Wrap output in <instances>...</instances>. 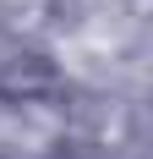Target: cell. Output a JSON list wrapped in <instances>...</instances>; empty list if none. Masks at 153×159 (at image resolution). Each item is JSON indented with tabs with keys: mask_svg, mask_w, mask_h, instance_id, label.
Listing matches in <instances>:
<instances>
[{
	"mask_svg": "<svg viewBox=\"0 0 153 159\" xmlns=\"http://www.w3.org/2000/svg\"><path fill=\"white\" fill-rule=\"evenodd\" d=\"M66 99V77L55 71V61L16 49L11 61H0V104L6 110H28V104H55Z\"/></svg>",
	"mask_w": 153,
	"mask_h": 159,
	"instance_id": "cell-1",
	"label": "cell"
},
{
	"mask_svg": "<svg viewBox=\"0 0 153 159\" xmlns=\"http://www.w3.org/2000/svg\"><path fill=\"white\" fill-rule=\"evenodd\" d=\"M66 132H76V137L88 148H98V154H120V148H131V137H137V110L109 93V99L82 104V110L66 121Z\"/></svg>",
	"mask_w": 153,
	"mask_h": 159,
	"instance_id": "cell-2",
	"label": "cell"
},
{
	"mask_svg": "<svg viewBox=\"0 0 153 159\" xmlns=\"http://www.w3.org/2000/svg\"><path fill=\"white\" fill-rule=\"evenodd\" d=\"M60 28V0H0V33L28 49Z\"/></svg>",
	"mask_w": 153,
	"mask_h": 159,
	"instance_id": "cell-3",
	"label": "cell"
},
{
	"mask_svg": "<svg viewBox=\"0 0 153 159\" xmlns=\"http://www.w3.org/2000/svg\"><path fill=\"white\" fill-rule=\"evenodd\" d=\"M131 6V16H148V0H126Z\"/></svg>",
	"mask_w": 153,
	"mask_h": 159,
	"instance_id": "cell-4",
	"label": "cell"
}]
</instances>
